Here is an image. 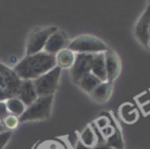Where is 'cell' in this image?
<instances>
[{"label":"cell","instance_id":"obj_1","mask_svg":"<svg viewBox=\"0 0 150 149\" xmlns=\"http://www.w3.org/2000/svg\"><path fill=\"white\" fill-rule=\"evenodd\" d=\"M57 66L56 57L45 52L26 56L13 68L22 80H34Z\"/></svg>","mask_w":150,"mask_h":149},{"label":"cell","instance_id":"obj_2","mask_svg":"<svg viewBox=\"0 0 150 149\" xmlns=\"http://www.w3.org/2000/svg\"><path fill=\"white\" fill-rule=\"evenodd\" d=\"M67 48L73 50L75 54H99L109 50L108 45L100 38L94 35H79L69 42Z\"/></svg>","mask_w":150,"mask_h":149},{"label":"cell","instance_id":"obj_3","mask_svg":"<svg viewBox=\"0 0 150 149\" xmlns=\"http://www.w3.org/2000/svg\"><path fill=\"white\" fill-rule=\"evenodd\" d=\"M54 95L46 97H38V99L26 108L25 112L20 116V122L31 121V120L46 119L50 116L52 110Z\"/></svg>","mask_w":150,"mask_h":149},{"label":"cell","instance_id":"obj_4","mask_svg":"<svg viewBox=\"0 0 150 149\" xmlns=\"http://www.w3.org/2000/svg\"><path fill=\"white\" fill-rule=\"evenodd\" d=\"M61 71H62V69L56 66L54 69L46 72L45 74L34 79V87H35L38 97H46V96L54 95V92L57 91L59 87V82H60Z\"/></svg>","mask_w":150,"mask_h":149},{"label":"cell","instance_id":"obj_5","mask_svg":"<svg viewBox=\"0 0 150 149\" xmlns=\"http://www.w3.org/2000/svg\"><path fill=\"white\" fill-rule=\"evenodd\" d=\"M58 30L59 29L57 27H47L32 31L28 36L27 43H26V56L43 52L44 46L50 36Z\"/></svg>","mask_w":150,"mask_h":149},{"label":"cell","instance_id":"obj_6","mask_svg":"<svg viewBox=\"0 0 150 149\" xmlns=\"http://www.w3.org/2000/svg\"><path fill=\"white\" fill-rule=\"evenodd\" d=\"M92 54H76V59L71 68V78L75 84H78L82 77L91 73L92 70Z\"/></svg>","mask_w":150,"mask_h":149},{"label":"cell","instance_id":"obj_7","mask_svg":"<svg viewBox=\"0 0 150 149\" xmlns=\"http://www.w3.org/2000/svg\"><path fill=\"white\" fill-rule=\"evenodd\" d=\"M150 5L147 4L145 11L139 18L135 26V36L143 46L147 48L150 39Z\"/></svg>","mask_w":150,"mask_h":149},{"label":"cell","instance_id":"obj_8","mask_svg":"<svg viewBox=\"0 0 150 149\" xmlns=\"http://www.w3.org/2000/svg\"><path fill=\"white\" fill-rule=\"evenodd\" d=\"M105 56V66H106L107 81L112 83L118 77L121 69V63L118 55L114 50H110L104 53Z\"/></svg>","mask_w":150,"mask_h":149},{"label":"cell","instance_id":"obj_9","mask_svg":"<svg viewBox=\"0 0 150 149\" xmlns=\"http://www.w3.org/2000/svg\"><path fill=\"white\" fill-rule=\"evenodd\" d=\"M16 97L19 98L26 106H30L38 99L33 80H22Z\"/></svg>","mask_w":150,"mask_h":149},{"label":"cell","instance_id":"obj_10","mask_svg":"<svg viewBox=\"0 0 150 149\" xmlns=\"http://www.w3.org/2000/svg\"><path fill=\"white\" fill-rule=\"evenodd\" d=\"M67 46H68V44H67L66 35L60 30H58L50 36V38L46 41L45 46H44L43 52L56 56L60 50H62L63 48H66Z\"/></svg>","mask_w":150,"mask_h":149},{"label":"cell","instance_id":"obj_11","mask_svg":"<svg viewBox=\"0 0 150 149\" xmlns=\"http://www.w3.org/2000/svg\"><path fill=\"white\" fill-rule=\"evenodd\" d=\"M91 72L97 76L101 81H107L106 66H105V56L104 53H99L93 56L92 70Z\"/></svg>","mask_w":150,"mask_h":149},{"label":"cell","instance_id":"obj_12","mask_svg":"<svg viewBox=\"0 0 150 149\" xmlns=\"http://www.w3.org/2000/svg\"><path fill=\"white\" fill-rule=\"evenodd\" d=\"M111 93H112V83L109 81H103L94 89L91 96L92 99L97 103H105L110 99Z\"/></svg>","mask_w":150,"mask_h":149},{"label":"cell","instance_id":"obj_13","mask_svg":"<svg viewBox=\"0 0 150 149\" xmlns=\"http://www.w3.org/2000/svg\"><path fill=\"white\" fill-rule=\"evenodd\" d=\"M56 64L61 69H71L76 59V54L68 48H63L56 55Z\"/></svg>","mask_w":150,"mask_h":149},{"label":"cell","instance_id":"obj_14","mask_svg":"<svg viewBox=\"0 0 150 149\" xmlns=\"http://www.w3.org/2000/svg\"><path fill=\"white\" fill-rule=\"evenodd\" d=\"M101 82H102V81L91 72V73H88V74H86L84 77H82L81 80L78 82L77 85L83 92H86V93L91 95V94L94 92V89H96Z\"/></svg>","mask_w":150,"mask_h":149},{"label":"cell","instance_id":"obj_15","mask_svg":"<svg viewBox=\"0 0 150 149\" xmlns=\"http://www.w3.org/2000/svg\"><path fill=\"white\" fill-rule=\"evenodd\" d=\"M80 142L86 146L93 148L96 146V143L98 142V137L96 135V131L94 130V126L92 124H88L84 128L82 133L80 134Z\"/></svg>","mask_w":150,"mask_h":149},{"label":"cell","instance_id":"obj_16","mask_svg":"<svg viewBox=\"0 0 150 149\" xmlns=\"http://www.w3.org/2000/svg\"><path fill=\"white\" fill-rule=\"evenodd\" d=\"M5 103H6L7 109H8L9 113L13 114V115L18 116V117L23 115L26 108H27V106L17 97H13L11 99L6 100Z\"/></svg>","mask_w":150,"mask_h":149},{"label":"cell","instance_id":"obj_17","mask_svg":"<svg viewBox=\"0 0 150 149\" xmlns=\"http://www.w3.org/2000/svg\"><path fill=\"white\" fill-rule=\"evenodd\" d=\"M113 126H114V130L112 135L107 138V145H109L113 149H125V142H123L120 130L117 128L115 123H113Z\"/></svg>","mask_w":150,"mask_h":149},{"label":"cell","instance_id":"obj_18","mask_svg":"<svg viewBox=\"0 0 150 149\" xmlns=\"http://www.w3.org/2000/svg\"><path fill=\"white\" fill-rule=\"evenodd\" d=\"M120 115L127 123H133L138 119V112L129 104H123L120 107Z\"/></svg>","mask_w":150,"mask_h":149},{"label":"cell","instance_id":"obj_19","mask_svg":"<svg viewBox=\"0 0 150 149\" xmlns=\"http://www.w3.org/2000/svg\"><path fill=\"white\" fill-rule=\"evenodd\" d=\"M20 123V117L13 115V114L9 113L4 119L2 120V124L4 126L5 128H7L8 131H13L19 126Z\"/></svg>","mask_w":150,"mask_h":149},{"label":"cell","instance_id":"obj_20","mask_svg":"<svg viewBox=\"0 0 150 149\" xmlns=\"http://www.w3.org/2000/svg\"><path fill=\"white\" fill-rule=\"evenodd\" d=\"M11 136H13L11 131H4V132L0 133V149H3L6 146V144L11 140Z\"/></svg>","mask_w":150,"mask_h":149},{"label":"cell","instance_id":"obj_21","mask_svg":"<svg viewBox=\"0 0 150 149\" xmlns=\"http://www.w3.org/2000/svg\"><path fill=\"white\" fill-rule=\"evenodd\" d=\"M95 124H96L97 128H98L99 130H102V128L108 126L109 124H110V121H109L108 117L102 115V116H100L99 118H97L96 121H95Z\"/></svg>","mask_w":150,"mask_h":149},{"label":"cell","instance_id":"obj_22","mask_svg":"<svg viewBox=\"0 0 150 149\" xmlns=\"http://www.w3.org/2000/svg\"><path fill=\"white\" fill-rule=\"evenodd\" d=\"M8 114H9V112H8V109H7L5 101L0 102V121L2 122V120L4 119Z\"/></svg>","mask_w":150,"mask_h":149},{"label":"cell","instance_id":"obj_23","mask_svg":"<svg viewBox=\"0 0 150 149\" xmlns=\"http://www.w3.org/2000/svg\"><path fill=\"white\" fill-rule=\"evenodd\" d=\"M68 138H69L68 139L69 144L71 145V147H72V148H75V146H76V145H77V143L79 142L80 137L78 136L77 133H73V134H71Z\"/></svg>","mask_w":150,"mask_h":149},{"label":"cell","instance_id":"obj_24","mask_svg":"<svg viewBox=\"0 0 150 149\" xmlns=\"http://www.w3.org/2000/svg\"><path fill=\"white\" fill-rule=\"evenodd\" d=\"M13 95L11 93V92L0 87V102L6 101V100L11 99V98H13Z\"/></svg>","mask_w":150,"mask_h":149},{"label":"cell","instance_id":"obj_25","mask_svg":"<svg viewBox=\"0 0 150 149\" xmlns=\"http://www.w3.org/2000/svg\"><path fill=\"white\" fill-rule=\"evenodd\" d=\"M0 87L1 89H7V83H6V80H5L4 76H3L1 73H0Z\"/></svg>","mask_w":150,"mask_h":149},{"label":"cell","instance_id":"obj_26","mask_svg":"<svg viewBox=\"0 0 150 149\" xmlns=\"http://www.w3.org/2000/svg\"><path fill=\"white\" fill-rule=\"evenodd\" d=\"M92 149H113V148H111L109 145H103V144H101V145H96L95 147H93Z\"/></svg>","mask_w":150,"mask_h":149},{"label":"cell","instance_id":"obj_27","mask_svg":"<svg viewBox=\"0 0 150 149\" xmlns=\"http://www.w3.org/2000/svg\"><path fill=\"white\" fill-rule=\"evenodd\" d=\"M74 149H92V148H90V147H88V146H86L84 144H82V143L80 142V140H79V142L77 143V145L75 146Z\"/></svg>","mask_w":150,"mask_h":149},{"label":"cell","instance_id":"obj_28","mask_svg":"<svg viewBox=\"0 0 150 149\" xmlns=\"http://www.w3.org/2000/svg\"><path fill=\"white\" fill-rule=\"evenodd\" d=\"M5 131V128H4V126L2 124V122L0 121V133H2V132H4Z\"/></svg>","mask_w":150,"mask_h":149},{"label":"cell","instance_id":"obj_29","mask_svg":"<svg viewBox=\"0 0 150 149\" xmlns=\"http://www.w3.org/2000/svg\"><path fill=\"white\" fill-rule=\"evenodd\" d=\"M148 50H150V39H149V42H148V46H147Z\"/></svg>","mask_w":150,"mask_h":149},{"label":"cell","instance_id":"obj_30","mask_svg":"<svg viewBox=\"0 0 150 149\" xmlns=\"http://www.w3.org/2000/svg\"><path fill=\"white\" fill-rule=\"evenodd\" d=\"M148 4H149V5H150V0H148Z\"/></svg>","mask_w":150,"mask_h":149},{"label":"cell","instance_id":"obj_31","mask_svg":"<svg viewBox=\"0 0 150 149\" xmlns=\"http://www.w3.org/2000/svg\"><path fill=\"white\" fill-rule=\"evenodd\" d=\"M149 32H150V31H149Z\"/></svg>","mask_w":150,"mask_h":149}]
</instances>
